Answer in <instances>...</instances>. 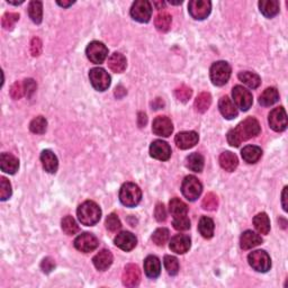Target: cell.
Returning <instances> with one entry per match:
<instances>
[{
    "instance_id": "50",
    "label": "cell",
    "mask_w": 288,
    "mask_h": 288,
    "mask_svg": "<svg viewBox=\"0 0 288 288\" xmlns=\"http://www.w3.org/2000/svg\"><path fill=\"white\" fill-rule=\"evenodd\" d=\"M24 88H25V95H26L28 98H31L33 96V93L35 92L36 88H37V85L36 82L33 80V79H26L24 80Z\"/></svg>"
},
{
    "instance_id": "43",
    "label": "cell",
    "mask_w": 288,
    "mask_h": 288,
    "mask_svg": "<svg viewBox=\"0 0 288 288\" xmlns=\"http://www.w3.org/2000/svg\"><path fill=\"white\" fill-rule=\"evenodd\" d=\"M204 210L206 211H215L218 206V198L213 193H208L206 196L204 197L203 203H201Z\"/></svg>"
},
{
    "instance_id": "45",
    "label": "cell",
    "mask_w": 288,
    "mask_h": 288,
    "mask_svg": "<svg viewBox=\"0 0 288 288\" xmlns=\"http://www.w3.org/2000/svg\"><path fill=\"white\" fill-rule=\"evenodd\" d=\"M174 228L178 231H187V230L190 229V221L189 218L187 217V215H180L174 217Z\"/></svg>"
},
{
    "instance_id": "41",
    "label": "cell",
    "mask_w": 288,
    "mask_h": 288,
    "mask_svg": "<svg viewBox=\"0 0 288 288\" xmlns=\"http://www.w3.org/2000/svg\"><path fill=\"white\" fill-rule=\"evenodd\" d=\"M164 267L169 275L176 276L179 271V262L178 259L172 255H165L164 257Z\"/></svg>"
},
{
    "instance_id": "17",
    "label": "cell",
    "mask_w": 288,
    "mask_h": 288,
    "mask_svg": "<svg viewBox=\"0 0 288 288\" xmlns=\"http://www.w3.org/2000/svg\"><path fill=\"white\" fill-rule=\"evenodd\" d=\"M141 280V271L136 265H127L123 272V284L126 287H135Z\"/></svg>"
},
{
    "instance_id": "35",
    "label": "cell",
    "mask_w": 288,
    "mask_h": 288,
    "mask_svg": "<svg viewBox=\"0 0 288 288\" xmlns=\"http://www.w3.org/2000/svg\"><path fill=\"white\" fill-rule=\"evenodd\" d=\"M169 211L174 215V217H176V216L180 215H187L188 207H187V205L183 203L182 200H180L179 198H172L170 203H169Z\"/></svg>"
},
{
    "instance_id": "34",
    "label": "cell",
    "mask_w": 288,
    "mask_h": 288,
    "mask_svg": "<svg viewBox=\"0 0 288 288\" xmlns=\"http://www.w3.org/2000/svg\"><path fill=\"white\" fill-rule=\"evenodd\" d=\"M187 168L194 172H200L204 169V158L199 153H192L186 160Z\"/></svg>"
},
{
    "instance_id": "55",
    "label": "cell",
    "mask_w": 288,
    "mask_h": 288,
    "mask_svg": "<svg viewBox=\"0 0 288 288\" xmlns=\"http://www.w3.org/2000/svg\"><path fill=\"white\" fill-rule=\"evenodd\" d=\"M286 199H287V187L284 188V192H283V208L284 211H287V204H286Z\"/></svg>"
},
{
    "instance_id": "32",
    "label": "cell",
    "mask_w": 288,
    "mask_h": 288,
    "mask_svg": "<svg viewBox=\"0 0 288 288\" xmlns=\"http://www.w3.org/2000/svg\"><path fill=\"white\" fill-rule=\"evenodd\" d=\"M198 230L201 236L205 239H211L214 234V222L213 219L207 217V216H203L200 218L199 224H198Z\"/></svg>"
},
{
    "instance_id": "31",
    "label": "cell",
    "mask_w": 288,
    "mask_h": 288,
    "mask_svg": "<svg viewBox=\"0 0 288 288\" xmlns=\"http://www.w3.org/2000/svg\"><path fill=\"white\" fill-rule=\"evenodd\" d=\"M239 79L243 82L244 85H247L249 88L255 89L258 88L261 84V79L257 73L250 71H243L239 73Z\"/></svg>"
},
{
    "instance_id": "51",
    "label": "cell",
    "mask_w": 288,
    "mask_h": 288,
    "mask_svg": "<svg viewBox=\"0 0 288 288\" xmlns=\"http://www.w3.org/2000/svg\"><path fill=\"white\" fill-rule=\"evenodd\" d=\"M42 52V42L38 37H34L31 43V53L33 56H38Z\"/></svg>"
},
{
    "instance_id": "46",
    "label": "cell",
    "mask_w": 288,
    "mask_h": 288,
    "mask_svg": "<svg viewBox=\"0 0 288 288\" xmlns=\"http://www.w3.org/2000/svg\"><path fill=\"white\" fill-rule=\"evenodd\" d=\"M18 19H19V15H18V14L7 13L2 16V19H1L2 27L5 28V30H12L14 25L16 24V21H18Z\"/></svg>"
},
{
    "instance_id": "24",
    "label": "cell",
    "mask_w": 288,
    "mask_h": 288,
    "mask_svg": "<svg viewBox=\"0 0 288 288\" xmlns=\"http://www.w3.org/2000/svg\"><path fill=\"white\" fill-rule=\"evenodd\" d=\"M218 108L221 114L226 118V120H233V118H235L237 116L236 107L229 97L224 96L219 99Z\"/></svg>"
},
{
    "instance_id": "11",
    "label": "cell",
    "mask_w": 288,
    "mask_h": 288,
    "mask_svg": "<svg viewBox=\"0 0 288 288\" xmlns=\"http://www.w3.org/2000/svg\"><path fill=\"white\" fill-rule=\"evenodd\" d=\"M212 3L207 0H192L188 5L189 14L195 19H205L211 14Z\"/></svg>"
},
{
    "instance_id": "52",
    "label": "cell",
    "mask_w": 288,
    "mask_h": 288,
    "mask_svg": "<svg viewBox=\"0 0 288 288\" xmlns=\"http://www.w3.org/2000/svg\"><path fill=\"white\" fill-rule=\"evenodd\" d=\"M154 216H156L157 221L163 222L167 218V212H165V207L163 204H158L154 211Z\"/></svg>"
},
{
    "instance_id": "33",
    "label": "cell",
    "mask_w": 288,
    "mask_h": 288,
    "mask_svg": "<svg viewBox=\"0 0 288 288\" xmlns=\"http://www.w3.org/2000/svg\"><path fill=\"white\" fill-rule=\"evenodd\" d=\"M253 224L255 230L261 234H268L270 231V221L266 213H259L254 216Z\"/></svg>"
},
{
    "instance_id": "26",
    "label": "cell",
    "mask_w": 288,
    "mask_h": 288,
    "mask_svg": "<svg viewBox=\"0 0 288 288\" xmlns=\"http://www.w3.org/2000/svg\"><path fill=\"white\" fill-rule=\"evenodd\" d=\"M126 57L121 53H113L108 59V67L115 73H122L126 69Z\"/></svg>"
},
{
    "instance_id": "13",
    "label": "cell",
    "mask_w": 288,
    "mask_h": 288,
    "mask_svg": "<svg viewBox=\"0 0 288 288\" xmlns=\"http://www.w3.org/2000/svg\"><path fill=\"white\" fill-rule=\"evenodd\" d=\"M98 244V239L91 233L80 234V235L74 240L75 249L81 252H85V253H88V252H91L97 249Z\"/></svg>"
},
{
    "instance_id": "15",
    "label": "cell",
    "mask_w": 288,
    "mask_h": 288,
    "mask_svg": "<svg viewBox=\"0 0 288 288\" xmlns=\"http://www.w3.org/2000/svg\"><path fill=\"white\" fill-rule=\"evenodd\" d=\"M152 131L156 135L168 138V136L171 135L172 131H174V126H172L171 121L168 117L159 116L153 121Z\"/></svg>"
},
{
    "instance_id": "30",
    "label": "cell",
    "mask_w": 288,
    "mask_h": 288,
    "mask_svg": "<svg viewBox=\"0 0 288 288\" xmlns=\"http://www.w3.org/2000/svg\"><path fill=\"white\" fill-rule=\"evenodd\" d=\"M278 99L279 93L277 91V89L270 87L266 89L265 91L261 93L260 97H259V104L264 107H268L278 102Z\"/></svg>"
},
{
    "instance_id": "36",
    "label": "cell",
    "mask_w": 288,
    "mask_h": 288,
    "mask_svg": "<svg viewBox=\"0 0 288 288\" xmlns=\"http://www.w3.org/2000/svg\"><path fill=\"white\" fill-rule=\"evenodd\" d=\"M212 104V97L208 92H201L195 100V109L198 113H205Z\"/></svg>"
},
{
    "instance_id": "27",
    "label": "cell",
    "mask_w": 288,
    "mask_h": 288,
    "mask_svg": "<svg viewBox=\"0 0 288 288\" xmlns=\"http://www.w3.org/2000/svg\"><path fill=\"white\" fill-rule=\"evenodd\" d=\"M219 164L225 171L232 172L236 169L237 164H239V160H237L235 154L230 152V151H225L219 156Z\"/></svg>"
},
{
    "instance_id": "1",
    "label": "cell",
    "mask_w": 288,
    "mask_h": 288,
    "mask_svg": "<svg viewBox=\"0 0 288 288\" xmlns=\"http://www.w3.org/2000/svg\"><path fill=\"white\" fill-rule=\"evenodd\" d=\"M260 133V124L253 117H249L228 133V142L231 146L237 147L241 143L254 138Z\"/></svg>"
},
{
    "instance_id": "58",
    "label": "cell",
    "mask_w": 288,
    "mask_h": 288,
    "mask_svg": "<svg viewBox=\"0 0 288 288\" xmlns=\"http://www.w3.org/2000/svg\"><path fill=\"white\" fill-rule=\"evenodd\" d=\"M9 3H12V5H20V3L24 2V0H21V1H10V0H8Z\"/></svg>"
},
{
    "instance_id": "2",
    "label": "cell",
    "mask_w": 288,
    "mask_h": 288,
    "mask_svg": "<svg viewBox=\"0 0 288 288\" xmlns=\"http://www.w3.org/2000/svg\"><path fill=\"white\" fill-rule=\"evenodd\" d=\"M77 214L81 224L86 226H92L99 222L100 216H102V211H100L99 206L95 201L87 200L79 206Z\"/></svg>"
},
{
    "instance_id": "37",
    "label": "cell",
    "mask_w": 288,
    "mask_h": 288,
    "mask_svg": "<svg viewBox=\"0 0 288 288\" xmlns=\"http://www.w3.org/2000/svg\"><path fill=\"white\" fill-rule=\"evenodd\" d=\"M28 15L35 24H39L43 17V7L41 1H32L28 6Z\"/></svg>"
},
{
    "instance_id": "53",
    "label": "cell",
    "mask_w": 288,
    "mask_h": 288,
    "mask_svg": "<svg viewBox=\"0 0 288 288\" xmlns=\"http://www.w3.org/2000/svg\"><path fill=\"white\" fill-rule=\"evenodd\" d=\"M41 268H42L43 271L49 273V272H51L54 268H55V262H54L52 258H50V257L45 258V259H43V261L41 264Z\"/></svg>"
},
{
    "instance_id": "54",
    "label": "cell",
    "mask_w": 288,
    "mask_h": 288,
    "mask_svg": "<svg viewBox=\"0 0 288 288\" xmlns=\"http://www.w3.org/2000/svg\"><path fill=\"white\" fill-rule=\"evenodd\" d=\"M146 115L143 114V113H140L139 114V125L140 127H143L144 125L146 124Z\"/></svg>"
},
{
    "instance_id": "3",
    "label": "cell",
    "mask_w": 288,
    "mask_h": 288,
    "mask_svg": "<svg viewBox=\"0 0 288 288\" xmlns=\"http://www.w3.org/2000/svg\"><path fill=\"white\" fill-rule=\"evenodd\" d=\"M142 198V192L135 183L126 182L122 186L120 192V199L126 207H135Z\"/></svg>"
},
{
    "instance_id": "38",
    "label": "cell",
    "mask_w": 288,
    "mask_h": 288,
    "mask_svg": "<svg viewBox=\"0 0 288 288\" xmlns=\"http://www.w3.org/2000/svg\"><path fill=\"white\" fill-rule=\"evenodd\" d=\"M154 25H156L158 31L167 32L171 25V16L165 12L159 13L157 15L156 19H154Z\"/></svg>"
},
{
    "instance_id": "12",
    "label": "cell",
    "mask_w": 288,
    "mask_h": 288,
    "mask_svg": "<svg viewBox=\"0 0 288 288\" xmlns=\"http://www.w3.org/2000/svg\"><path fill=\"white\" fill-rule=\"evenodd\" d=\"M269 125L273 131L283 132L287 127V115L283 107L275 108L269 114Z\"/></svg>"
},
{
    "instance_id": "8",
    "label": "cell",
    "mask_w": 288,
    "mask_h": 288,
    "mask_svg": "<svg viewBox=\"0 0 288 288\" xmlns=\"http://www.w3.org/2000/svg\"><path fill=\"white\" fill-rule=\"evenodd\" d=\"M152 15V7L146 0H139L133 3L131 8V16L133 19L140 23H147Z\"/></svg>"
},
{
    "instance_id": "29",
    "label": "cell",
    "mask_w": 288,
    "mask_h": 288,
    "mask_svg": "<svg viewBox=\"0 0 288 288\" xmlns=\"http://www.w3.org/2000/svg\"><path fill=\"white\" fill-rule=\"evenodd\" d=\"M243 160L248 163H255L262 156V150L259 146L248 145L241 151Z\"/></svg>"
},
{
    "instance_id": "47",
    "label": "cell",
    "mask_w": 288,
    "mask_h": 288,
    "mask_svg": "<svg viewBox=\"0 0 288 288\" xmlns=\"http://www.w3.org/2000/svg\"><path fill=\"white\" fill-rule=\"evenodd\" d=\"M12 196V185L6 178L0 179V199L7 200Z\"/></svg>"
},
{
    "instance_id": "21",
    "label": "cell",
    "mask_w": 288,
    "mask_h": 288,
    "mask_svg": "<svg viewBox=\"0 0 288 288\" xmlns=\"http://www.w3.org/2000/svg\"><path fill=\"white\" fill-rule=\"evenodd\" d=\"M41 161L43 164V168L49 174H55L59 167V161L55 154L51 150H44L41 153Z\"/></svg>"
},
{
    "instance_id": "7",
    "label": "cell",
    "mask_w": 288,
    "mask_h": 288,
    "mask_svg": "<svg viewBox=\"0 0 288 288\" xmlns=\"http://www.w3.org/2000/svg\"><path fill=\"white\" fill-rule=\"evenodd\" d=\"M90 82L98 91H105L110 86V77L102 68H93L89 72Z\"/></svg>"
},
{
    "instance_id": "9",
    "label": "cell",
    "mask_w": 288,
    "mask_h": 288,
    "mask_svg": "<svg viewBox=\"0 0 288 288\" xmlns=\"http://www.w3.org/2000/svg\"><path fill=\"white\" fill-rule=\"evenodd\" d=\"M232 96L234 102H235L236 106L240 108L241 110L246 111L249 109L253 103V98H252V93L243 88L242 86H235L232 90Z\"/></svg>"
},
{
    "instance_id": "25",
    "label": "cell",
    "mask_w": 288,
    "mask_h": 288,
    "mask_svg": "<svg viewBox=\"0 0 288 288\" xmlns=\"http://www.w3.org/2000/svg\"><path fill=\"white\" fill-rule=\"evenodd\" d=\"M262 243V239L260 235L252 231H246L242 233L240 239V246L243 250H249L252 248L259 246Z\"/></svg>"
},
{
    "instance_id": "56",
    "label": "cell",
    "mask_w": 288,
    "mask_h": 288,
    "mask_svg": "<svg viewBox=\"0 0 288 288\" xmlns=\"http://www.w3.org/2000/svg\"><path fill=\"white\" fill-rule=\"evenodd\" d=\"M72 3H74V1H57V5L59 6H62V7H69L71 6Z\"/></svg>"
},
{
    "instance_id": "20",
    "label": "cell",
    "mask_w": 288,
    "mask_h": 288,
    "mask_svg": "<svg viewBox=\"0 0 288 288\" xmlns=\"http://www.w3.org/2000/svg\"><path fill=\"white\" fill-rule=\"evenodd\" d=\"M0 167L6 174L14 175L19 168V161L15 156L10 153H2L0 157Z\"/></svg>"
},
{
    "instance_id": "18",
    "label": "cell",
    "mask_w": 288,
    "mask_h": 288,
    "mask_svg": "<svg viewBox=\"0 0 288 288\" xmlns=\"http://www.w3.org/2000/svg\"><path fill=\"white\" fill-rule=\"evenodd\" d=\"M192 241L186 234H177L170 241V250L178 254H183L190 249Z\"/></svg>"
},
{
    "instance_id": "57",
    "label": "cell",
    "mask_w": 288,
    "mask_h": 288,
    "mask_svg": "<svg viewBox=\"0 0 288 288\" xmlns=\"http://www.w3.org/2000/svg\"><path fill=\"white\" fill-rule=\"evenodd\" d=\"M154 5L158 7V9H162L164 7V2H154Z\"/></svg>"
},
{
    "instance_id": "10",
    "label": "cell",
    "mask_w": 288,
    "mask_h": 288,
    "mask_svg": "<svg viewBox=\"0 0 288 288\" xmlns=\"http://www.w3.org/2000/svg\"><path fill=\"white\" fill-rule=\"evenodd\" d=\"M88 59L95 64H100L106 60L108 50L102 42H91L86 50Z\"/></svg>"
},
{
    "instance_id": "6",
    "label": "cell",
    "mask_w": 288,
    "mask_h": 288,
    "mask_svg": "<svg viewBox=\"0 0 288 288\" xmlns=\"http://www.w3.org/2000/svg\"><path fill=\"white\" fill-rule=\"evenodd\" d=\"M181 192L182 195L187 199L194 201L200 196L201 192H203V186H201L200 181L196 177H194V176H187L182 181Z\"/></svg>"
},
{
    "instance_id": "40",
    "label": "cell",
    "mask_w": 288,
    "mask_h": 288,
    "mask_svg": "<svg viewBox=\"0 0 288 288\" xmlns=\"http://www.w3.org/2000/svg\"><path fill=\"white\" fill-rule=\"evenodd\" d=\"M46 127H48V122L43 116H37L35 117L33 121L31 122L30 129L35 134H43L45 133Z\"/></svg>"
},
{
    "instance_id": "39",
    "label": "cell",
    "mask_w": 288,
    "mask_h": 288,
    "mask_svg": "<svg viewBox=\"0 0 288 288\" xmlns=\"http://www.w3.org/2000/svg\"><path fill=\"white\" fill-rule=\"evenodd\" d=\"M61 224H62L63 232L68 234V235H73V234L79 232V226L72 216H66V217L62 219Z\"/></svg>"
},
{
    "instance_id": "28",
    "label": "cell",
    "mask_w": 288,
    "mask_h": 288,
    "mask_svg": "<svg viewBox=\"0 0 288 288\" xmlns=\"http://www.w3.org/2000/svg\"><path fill=\"white\" fill-rule=\"evenodd\" d=\"M259 8L264 16L271 18L279 13V2L277 0H261Z\"/></svg>"
},
{
    "instance_id": "5",
    "label": "cell",
    "mask_w": 288,
    "mask_h": 288,
    "mask_svg": "<svg viewBox=\"0 0 288 288\" xmlns=\"http://www.w3.org/2000/svg\"><path fill=\"white\" fill-rule=\"evenodd\" d=\"M249 265L258 272H267L271 267V260L267 252L264 250H257L251 252L248 257Z\"/></svg>"
},
{
    "instance_id": "48",
    "label": "cell",
    "mask_w": 288,
    "mask_h": 288,
    "mask_svg": "<svg viewBox=\"0 0 288 288\" xmlns=\"http://www.w3.org/2000/svg\"><path fill=\"white\" fill-rule=\"evenodd\" d=\"M106 228L110 232H117L122 228L121 221L116 214L108 215V217L106 218Z\"/></svg>"
},
{
    "instance_id": "22",
    "label": "cell",
    "mask_w": 288,
    "mask_h": 288,
    "mask_svg": "<svg viewBox=\"0 0 288 288\" xmlns=\"http://www.w3.org/2000/svg\"><path fill=\"white\" fill-rule=\"evenodd\" d=\"M144 271L149 278H157L161 272V264L160 260L154 255H149L144 260Z\"/></svg>"
},
{
    "instance_id": "42",
    "label": "cell",
    "mask_w": 288,
    "mask_h": 288,
    "mask_svg": "<svg viewBox=\"0 0 288 288\" xmlns=\"http://www.w3.org/2000/svg\"><path fill=\"white\" fill-rule=\"evenodd\" d=\"M152 240H153V243H156L157 246L163 247L164 244L167 243V241L169 240V230L164 228L156 230L152 235Z\"/></svg>"
},
{
    "instance_id": "23",
    "label": "cell",
    "mask_w": 288,
    "mask_h": 288,
    "mask_svg": "<svg viewBox=\"0 0 288 288\" xmlns=\"http://www.w3.org/2000/svg\"><path fill=\"white\" fill-rule=\"evenodd\" d=\"M92 262L97 269L104 271L113 264V254L109 250H102L93 257Z\"/></svg>"
},
{
    "instance_id": "16",
    "label": "cell",
    "mask_w": 288,
    "mask_h": 288,
    "mask_svg": "<svg viewBox=\"0 0 288 288\" xmlns=\"http://www.w3.org/2000/svg\"><path fill=\"white\" fill-rule=\"evenodd\" d=\"M198 140H199V138H198L197 133L189 131V132L178 133V134L176 135L175 142L177 144L179 149L187 150V149H190V147L195 146L198 143Z\"/></svg>"
},
{
    "instance_id": "19",
    "label": "cell",
    "mask_w": 288,
    "mask_h": 288,
    "mask_svg": "<svg viewBox=\"0 0 288 288\" xmlns=\"http://www.w3.org/2000/svg\"><path fill=\"white\" fill-rule=\"evenodd\" d=\"M136 242H138V240H136L134 234H132L131 232H122L115 237V244L124 251H131L134 249Z\"/></svg>"
},
{
    "instance_id": "4",
    "label": "cell",
    "mask_w": 288,
    "mask_h": 288,
    "mask_svg": "<svg viewBox=\"0 0 288 288\" xmlns=\"http://www.w3.org/2000/svg\"><path fill=\"white\" fill-rule=\"evenodd\" d=\"M231 77V67L225 61L215 62L211 68V80L215 86H224Z\"/></svg>"
},
{
    "instance_id": "14",
    "label": "cell",
    "mask_w": 288,
    "mask_h": 288,
    "mask_svg": "<svg viewBox=\"0 0 288 288\" xmlns=\"http://www.w3.org/2000/svg\"><path fill=\"white\" fill-rule=\"evenodd\" d=\"M150 154L154 159L167 161L169 160V158L171 157V147L169 146V144L167 142L161 141V140H157V141H154L151 144Z\"/></svg>"
},
{
    "instance_id": "44",
    "label": "cell",
    "mask_w": 288,
    "mask_h": 288,
    "mask_svg": "<svg viewBox=\"0 0 288 288\" xmlns=\"http://www.w3.org/2000/svg\"><path fill=\"white\" fill-rule=\"evenodd\" d=\"M175 95H176V98H177L179 102L187 103L190 98H192L193 90L190 89L189 87H187V86L182 85V86H180L179 88L176 89Z\"/></svg>"
},
{
    "instance_id": "49",
    "label": "cell",
    "mask_w": 288,
    "mask_h": 288,
    "mask_svg": "<svg viewBox=\"0 0 288 288\" xmlns=\"http://www.w3.org/2000/svg\"><path fill=\"white\" fill-rule=\"evenodd\" d=\"M24 93H25L24 82L16 81L15 84L12 86V88H10V96H12L14 99H20L21 97L24 96Z\"/></svg>"
}]
</instances>
